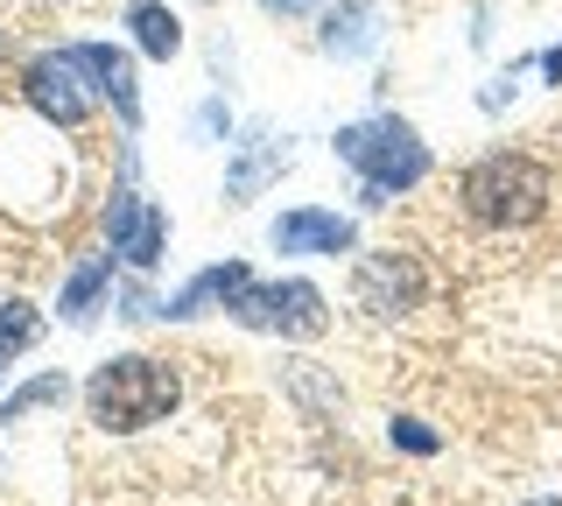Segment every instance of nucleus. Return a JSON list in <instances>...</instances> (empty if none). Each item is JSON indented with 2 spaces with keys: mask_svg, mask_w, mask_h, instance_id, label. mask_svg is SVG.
I'll use <instances>...</instances> for the list:
<instances>
[{
  "mask_svg": "<svg viewBox=\"0 0 562 506\" xmlns=\"http://www.w3.org/2000/svg\"><path fill=\"white\" fill-rule=\"evenodd\" d=\"M176 373L162 359H105L92 380H85V408H92V423L105 436H134V429H148V423H162V415L176 408Z\"/></svg>",
  "mask_w": 562,
  "mask_h": 506,
  "instance_id": "f257e3e1",
  "label": "nucleus"
},
{
  "mask_svg": "<svg viewBox=\"0 0 562 506\" xmlns=\"http://www.w3.org/2000/svg\"><path fill=\"white\" fill-rule=\"evenodd\" d=\"M338 155L366 177V204H373V212L394 198V190H415L422 177H429V148H422V134L408 127V120H394V113L351 120V127L338 134Z\"/></svg>",
  "mask_w": 562,
  "mask_h": 506,
  "instance_id": "f03ea898",
  "label": "nucleus"
},
{
  "mask_svg": "<svg viewBox=\"0 0 562 506\" xmlns=\"http://www.w3.org/2000/svg\"><path fill=\"white\" fill-rule=\"evenodd\" d=\"M464 212L492 225V233H506V225H535L541 212H549V198H555V183H549V169L535 162V155H485V162H471L464 169Z\"/></svg>",
  "mask_w": 562,
  "mask_h": 506,
  "instance_id": "7ed1b4c3",
  "label": "nucleus"
},
{
  "mask_svg": "<svg viewBox=\"0 0 562 506\" xmlns=\"http://www.w3.org/2000/svg\"><path fill=\"white\" fill-rule=\"evenodd\" d=\"M233 317L246 330H274V338H316L330 324V310H324V289L310 282H246L233 295Z\"/></svg>",
  "mask_w": 562,
  "mask_h": 506,
  "instance_id": "20e7f679",
  "label": "nucleus"
},
{
  "mask_svg": "<svg viewBox=\"0 0 562 506\" xmlns=\"http://www.w3.org/2000/svg\"><path fill=\"white\" fill-rule=\"evenodd\" d=\"M22 92H29V106L43 113L49 127H85V120H92V92L78 85V64H70L64 49H49V57H29Z\"/></svg>",
  "mask_w": 562,
  "mask_h": 506,
  "instance_id": "39448f33",
  "label": "nucleus"
},
{
  "mask_svg": "<svg viewBox=\"0 0 562 506\" xmlns=\"http://www.w3.org/2000/svg\"><path fill=\"white\" fill-rule=\"evenodd\" d=\"M105 239H113L120 260L155 268V260H162V247H169V212H162V204H148V198H134V190L120 183L113 204H105Z\"/></svg>",
  "mask_w": 562,
  "mask_h": 506,
  "instance_id": "423d86ee",
  "label": "nucleus"
},
{
  "mask_svg": "<svg viewBox=\"0 0 562 506\" xmlns=\"http://www.w3.org/2000/svg\"><path fill=\"white\" fill-rule=\"evenodd\" d=\"M351 295H359V310H373V317H401V310H415L429 282H422V268L408 254H366L359 274H351Z\"/></svg>",
  "mask_w": 562,
  "mask_h": 506,
  "instance_id": "0eeeda50",
  "label": "nucleus"
},
{
  "mask_svg": "<svg viewBox=\"0 0 562 506\" xmlns=\"http://www.w3.org/2000/svg\"><path fill=\"white\" fill-rule=\"evenodd\" d=\"M70 64H78V78H92L99 99H113V113L127 120V127H140V85H134V57L113 43H70L64 49Z\"/></svg>",
  "mask_w": 562,
  "mask_h": 506,
  "instance_id": "6e6552de",
  "label": "nucleus"
},
{
  "mask_svg": "<svg viewBox=\"0 0 562 506\" xmlns=\"http://www.w3.org/2000/svg\"><path fill=\"white\" fill-rule=\"evenodd\" d=\"M351 218L324 212V204H303V212H281L274 218V247L281 254H351Z\"/></svg>",
  "mask_w": 562,
  "mask_h": 506,
  "instance_id": "1a4fd4ad",
  "label": "nucleus"
},
{
  "mask_svg": "<svg viewBox=\"0 0 562 506\" xmlns=\"http://www.w3.org/2000/svg\"><path fill=\"white\" fill-rule=\"evenodd\" d=\"M246 282H254V274H246V260H218V268H204L190 289H176V295H169V303H162V317H204L211 303H225V310H233V295H239Z\"/></svg>",
  "mask_w": 562,
  "mask_h": 506,
  "instance_id": "9d476101",
  "label": "nucleus"
},
{
  "mask_svg": "<svg viewBox=\"0 0 562 506\" xmlns=\"http://www.w3.org/2000/svg\"><path fill=\"white\" fill-rule=\"evenodd\" d=\"M127 29H134V43L148 49V57H162V64L183 49V22H176L162 0H127Z\"/></svg>",
  "mask_w": 562,
  "mask_h": 506,
  "instance_id": "9b49d317",
  "label": "nucleus"
},
{
  "mask_svg": "<svg viewBox=\"0 0 562 506\" xmlns=\"http://www.w3.org/2000/svg\"><path fill=\"white\" fill-rule=\"evenodd\" d=\"M324 49H330V57H359V49H373V0H345V8L324 22Z\"/></svg>",
  "mask_w": 562,
  "mask_h": 506,
  "instance_id": "f8f14e48",
  "label": "nucleus"
},
{
  "mask_svg": "<svg viewBox=\"0 0 562 506\" xmlns=\"http://www.w3.org/2000/svg\"><path fill=\"white\" fill-rule=\"evenodd\" d=\"M105 282H113V260H85V268L78 274H70V282H64V324H92V310H99V295H105Z\"/></svg>",
  "mask_w": 562,
  "mask_h": 506,
  "instance_id": "ddd939ff",
  "label": "nucleus"
},
{
  "mask_svg": "<svg viewBox=\"0 0 562 506\" xmlns=\"http://www.w3.org/2000/svg\"><path fill=\"white\" fill-rule=\"evenodd\" d=\"M35 330H43V317H35V303H22V295H14V303H0V366H14L35 345Z\"/></svg>",
  "mask_w": 562,
  "mask_h": 506,
  "instance_id": "4468645a",
  "label": "nucleus"
},
{
  "mask_svg": "<svg viewBox=\"0 0 562 506\" xmlns=\"http://www.w3.org/2000/svg\"><path fill=\"white\" fill-rule=\"evenodd\" d=\"M64 394H70V380L64 373H43V380H29V387H14L8 401H0V423H22V415H35V408H57Z\"/></svg>",
  "mask_w": 562,
  "mask_h": 506,
  "instance_id": "2eb2a0df",
  "label": "nucleus"
},
{
  "mask_svg": "<svg viewBox=\"0 0 562 506\" xmlns=\"http://www.w3.org/2000/svg\"><path fill=\"white\" fill-rule=\"evenodd\" d=\"M281 162H289V148H281V142H268V148H254V155H246V162L233 169V183H225V190H233V204H239V198H254V190L268 183Z\"/></svg>",
  "mask_w": 562,
  "mask_h": 506,
  "instance_id": "dca6fc26",
  "label": "nucleus"
},
{
  "mask_svg": "<svg viewBox=\"0 0 562 506\" xmlns=\"http://www.w3.org/2000/svg\"><path fill=\"white\" fill-rule=\"evenodd\" d=\"M386 436H394V443L408 450V458H436V429H422V423H408V415H401V423L386 429Z\"/></svg>",
  "mask_w": 562,
  "mask_h": 506,
  "instance_id": "f3484780",
  "label": "nucleus"
},
{
  "mask_svg": "<svg viewBox=\"0 0 562 506\" xmlns=\"http://www.w3.org/2000/svg\"><path fill=\"white\" fill-rule=\"evenodd\" d=\"M316 0H268V14H310Z\"/></svg>",
  "mask_w": 562,
  "mask_h": 506,
  "instance_id": "a211bd4d",
  "label": "nucleus"
},
{
  "mask_svg": "<svg viewBox=\"0 0 562 506\" xmlns=\"http://www.w3.org/2000/svg\"><path fill=\"white\" fill-rule=\"evenodd\" d=\"M535 506H562V499H535Z\"/></svg>",
  "mask_w": 562,
  "mask_h": 506,
  "instance_id": "6ab92c4d",
  "label": "nucleus"
}]
</instances>
